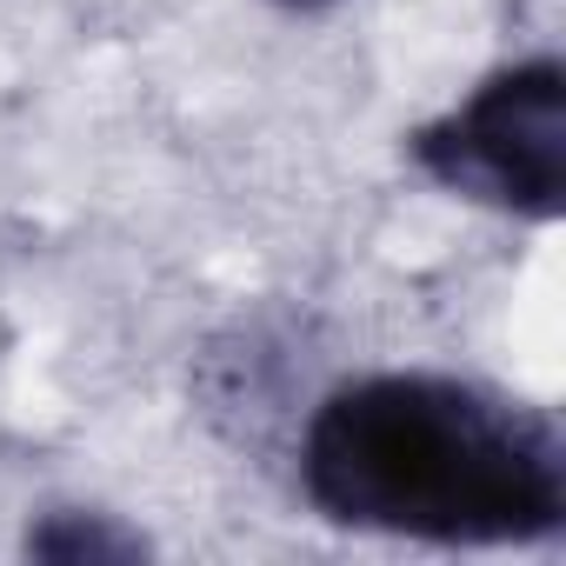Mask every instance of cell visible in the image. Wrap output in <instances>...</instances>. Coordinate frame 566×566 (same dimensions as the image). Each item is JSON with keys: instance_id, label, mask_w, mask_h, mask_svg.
I'll use <instances>...</instances> for the list:
<instances>
[{"instance_id": "1", "label": "cell", "mask_w": 566, "mask_h": 566, "mask_svg": "<svg viewBox=\"0 0 566 566\" xmlns=\"http://www.w3.org/2000/svg\"><path fill=\"white\" fill-rule=\"evenodd\" d=\"M301 493L340 533L539 546L566 526V433L546 407L460 374H354L307 407Z\"/></svg>"}, {"instance_id": "2", "label": "cell", "mask_w": 566, "mask_h": 566, "mask_svg": "<svg viewBox=\"0 0 566 566\" xmlns=\"http://www.w3.org/2000/svg\"><path fill=\"white\" fill-rule=\"evenodd\" d=\"M407 160L453 200L553 227L566 207V67L526 54L480 74L453 107L407 134Z\"/></svg>"}, {"instance_id": "3", "label": "cell", "mask_w": 566, "mask_h": 566, "mask_svg": "<svg viewBox=\"0 0 566 566\" xmlns=\"http://www.w3.org/2000/svg\"><path fill=\"white\" fill-rule=\"evenodd\" d=\"M21 553L48 566H134L154 553V539L107 506H41L21 533Z\"/></svg>"}, {"instance_id": "4", "label": "cell", "mask_w": 566, "mask_h": 566, "mask_svg": "<svg viewBox=\"0 0 566 566\" xmlns=\"http://www.w3.org/2000/svg\"><path fill=\"white\" fill-rule=\"evenodd\" d=\"M273 8H287V14H327V8H340V0H273Z\"/></svg>"}]
</instances>
